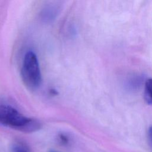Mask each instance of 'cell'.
<instances>
[{"label":"cell","mask_w":152,"mask_h":152,"mask_svg":"<svg viewBox=\"0 0 152 152\" xmlns=\"http://www.w3.org/2000/svg\"><path fill=\"white\" fill-rule=\"evenodd\" d=\"M60 4L58 2H50L42 9L40 19L45 23H50L57 17L60 10Z\"/></svg>","instance_id":"3"},{"label":"cell","mask_w":152,"mask_h":152,"mask_svg":"<svg viewBox=\"0 0 152 152\" xmlns=\"http://www.w3.org/2000/svg\"><path fill=\"white\" fill-rule=\"evenodd\" d=\"M144 97L147 104L152 105V78L148 79L145 83Z\"/></svg>","instance_id":"4"},{"label":"cell","mask_w":152,"mask_h":152,"mask_svg":"<svg viewBox=\"0 0 152 152\" xmlns=\"http://www.w3.org/2000/svg\"><path fill=\"white\" fill-rule=\"evenodd\" d=\"M49 152H58V151H53V150H50V151H49Z\"/></svg>","instance_id":"8"},{"label":"cell","mask_w":152,"mask_h":152,"mask_svg":"<svg viewBox=\"0 0 152 152\" xmlns=\"http://www.w3.org/2000/svg\"><path fill=\"white\" fill-rule=\"evenodd\" d=\"M22 80L30 90H35L42 82V75L38 59L31 50L27 52L24 56L21 70Z\"/></svg>","instance_id":"2"},{"label":"cell","mask_w":152,"mask_h":152,"mask_svg":"<svg viewBox=\"0 0 152 152\" xmlns=\"http://www.w3.org/2000/svg\"><path fill=\"white\" fill-rule=\"evenodd\" d=\"M59 139H60L61 142L63 143L64 144H65L68 143V137L64 134H61L59 135Z\"/></svg>","instance_id":"6"},{"label":"cell","mask_w":152,"mask_h":152,"mask_svg":"<svg viewBox=\"0 0 152 152\" xmlns=\"http://www.w3.org/2000/svg\"><path fill=\"white\" fill-rule=\"evenodd\" d=\"M148 138L150 145L152 146V126L149 128L148 131Z\"/></svg>","instance_id":"7"},{"label":"cell","mask_w":152,"mask_h":152,"mask_svg":"<svg viewBox=\"0 0 152 152\" xmlns=\"http://www.w3.org/2000/svg\"><path fill=\"white\" fill-rule=\"evenodd\" d=\"M0 124L24 132H33L41 128V123L37 119L26 117L5 104H0Z\"/></svg>","instance_id":"1"},{"label":"cell","mask_w":152,"mask_h":152,"mask_svg":"<svg viewBox=\"0 0 152 152\" xmlns=\"http://www.w3.org/2000/svg\"><path fill=\"white\" fill-rule=\"evenodd\" d=\"M12 152H29L27 148L21 144H15L12 146Z\"/></svg>","instance_id":"5"}]
</instances>
